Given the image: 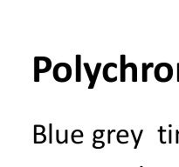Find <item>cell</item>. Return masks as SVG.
I'll return each mask as SVG.
<instances>
[{
	"label": "cell",
	"mask_w": 179,
	"mask_h": 167,
	"mask_svg": "<svg viewBox=\"0 0 179 167\" xmlns=\"http://www.w3.org/2000/svg\"><path fill=\"white\" fill-rule=\"evenodd\" d=\"M154 76L158 82L167 83L173 77V67L168 63H159L155 66Z\"/></svg>",
	"instance_id": "1"
},
{
	"label": "cell",
	"mask_w": 179,
	"mask_h": 167,
	"mask_svg": "<svg viewBox=\"0 0 179 167\" xmlns=\"http://www.w3.org/2000/svg\"><path fill=\"white\" fill-rule=\"evenodd\" d=\"M73 74L72 67L67 63H59L53 67V79L57 82L65 83L71 79Z\"/></svg>",
	"instance_id": "2"
},
{
	"label": "cell",
	"mask_w": 179,
	"mask_h": 167,
	"mask_svg": "<svg viewBox=\"0 0 179 167\" xmlns=\"http://www.w3.org/2000/svg\"><path fill=\"white\" fill-rule=\"evenodd\" d=\"M52 68V61L47 57H35L34 58V81H39V75L48 72Z\"/></svg>",
	"instance_id": "3"
},
{
	"label": "cell",
	"mask_w": 179,
	"mask_h": 167,
	"mask_svg": "<svg viewBox=\"0 0 179 167\" xmlns=\"http://www.w3.org/2000/svg\"><path fill=\"white\" fill-rule=\"evenodd\" d=\"M114 67H118V65L115 63H108V64L105 65L104 68H103L102 76H103V79H105L107 82L113 83V82H116L118 79L117 76H114L111 73V70H113Z\"/></svg>",
	"instance_id": "4"
},
{
	"label": "cell",
	"mask_w": 179,
	"mask_h": 167,
	"mask_svg": "<svg viewBox=\"0 0 179 167\" xmlns=\"http://www.w3.org/2000/svg\"><path fill=\"white\" fill-rule=\"evenodd\" d=\"M81 55L75 56V69H76V77L75 81L80 82L81 81Z\"/></svg>",
	"instance_id": "5"
},
{
	"label": "cell",
	"mask_w": 179,
	"mask_h": 167,
	"mask_svg": "<svg viewBox=\"0 0 179 167\" xmlns=\"http://www.w3.org/2000/svg\"><path fill=\"white\" fill-rule=\"evenodd\" d=\"M126 56L122 54L121 55V82L126 81Z\"/></svg>",
	"instance_id": "6"
},
{
	"label": "cell",
	"mask_w": 179,
	"mask_h": 167,
	"mask_svg": "<svg viewBox=\"0 0 179 167\" xmlns=\"http://www.w3.org/2000/svg\"><path fill=\"white\" fill-rule=\"evenodd\" d=\"M142 82L148 81V71L149 70L154 68V63H142Z\"/></svg>",
	"instance_id": "7"
},
{
	"label": "cell",
	"mask_w": 179,
	"mask_h": 167,
	"mask_svg": "<svg viewBox=\"0 0 179 167\" xmlns=\"http://www.w3.org/2000/svg\"><path fill=\"white\" fill-rule=\"evenodd\" d=\"M128 68H131L132 70V81L133 82H137V66L135 63H128L125 69L127 70Z\"/></svg>",
	"instance_id": "8"
},
{
	"label": "cell",
	"mask_w": 179,
	"mask_h": 167,
	"mask_svg": "<svg viewBox=\"0 0 179 167\" xmlns=\"http://www.w3.org/2000/svg\"><path fill=\"white\" fill-rule=\"evenodd\" d=\"M101 63H97L96 65H95V69H94V80H93L92 83L89 84L88 85V89H93L94 87L95 84H96L97 78H98V75H99V72H100V70H101Z\"/></svg>",
	"instance_id": "9"
},
{
	"label": "cell",
	"mask_w": 179,
	"mask_h": 167,
	"mask_svg": "<svg viewBox=\"0 0 179 167\" xmlns=\"http://www.w3.org/2000/svg\"><path fill=\"white\" fill-rule=\"evenodd\" d=\"M46 128L44 125H34V138L37 137L39 135L45 134Z\"/></svg>",
	"instance_id": "10"
},
{
	"label": "cell",
	"mask_w": 179,
	"mask_h": 167,
	"mask_svg": "<svg viewBox=\"0 0 179 167\" xmlns=\"http://www.w3.org/2000/svg\"><path fill=\"white\" fill-rule=\"evenodd\" d=\"M142 132H143V130L140 131V132H139V136H138V138L136 139V137H135V133L134 130L133 129L131 130V134H132V136H133V139L135 140V146H134V149H137L138 144H139V143H140V139H141V138H142Z\"/></svg>",
	"instance_id": "11"
},
{
	"label": "cell",
	"mask_w": 179,
	"mask_h": 167,
	"mask_svg": "<svg viewBox=\"0 0 179 167\" xmlns=\"http://www.w3.org/2000/svg\"><path fill=\"white\" fill-rule=\"evenodd\" d=\"M84 68L86 69L87 77H88V79H89L90 83H92L93 80H94V73L91 71V68H90L89 64L88 63H84Z\"/></svg>",
	"instance_id": "12"
},
{
	"label": "cell",
	"mask_w": 179,
	"mask_h": 167,
	"mask_svg": "<svg viewBox=\"0 0 179 167\" xmlns=\"http://www.w3.org/2000/svg\"><path fill=\"white\" fill-rule=\"evenodd\" d=\"M121 138H129V132H127L126 130H120L116 135V139H117V142L119 144H122Z\"/></svg>",
	"instance_id": "13"
},
{
	"label": "cell",
	"mask_w": 179,
	"mask_h": 167,
	"mask_svg": "<svg viewBox=\"0 0 179 167\" xmlns=\"http://www.w3.org/2000/svg\"><path fill=\"white\" fill-rule=\"evenodd\" d=\"M93 147L94 149H102L105 147V143L101 140H97L95 139H93Z\"/></svg>",
	"instance_id": "14"
},
{
	"label": "cell",
	"mask_w": 179,
	"mask_h": 167,
	"mask_svg": "<svg viewBox=\"0 0 179 167\" xmlns=\"http://www.w3.org/2000/svg\"><path fill=\"white\" fill-rule=\"evenodd\" d=\"M83 137H84V134H83V131L81 130H74L71 134V139H75L76 138L82 139Z\"/></svg>",
	"instance_id": "15"
},
{
	"label": "cell",
	"mask_w": 179,
	"mask_h": 167,
	"mask_svg": "<svg viewBox=\"0 0 179 167\" xmlns=\"http://www.w3.org/2000/svg\"><path fill=\"white\" fill-rule=\"evenodd\" d=\"M105 130H95L94 131V139H101L104 136Z\"/></svg>",
	"instance_id": "16"
},
{
	"label": "cell",
	"mask_w": 179,
	"mask_h": 167,
	"mask_svg": "<svg viewBox=\"0 0 179 167\" xmlns=\"http://www.w3.org/2000/svg\"><path fill=\"white\" fill-rule=\"evenodd\" d=\"M166 130H163V127L161 125L160 128H159V132H160V143L161 144H166L167 142H166L165 140L163 139V132L165 131Z\"/></svg>",
	"instance_id": "17"
},
{
	"label": "cell",
	"mask_w": 179,
	"mask_h": 167,
	"mask_svg": "<svg viewBox=\"0 0 179 167\" xmlns=\"http://www.w3.org/2000/svg\"><path fill=\"white\" fill-rule=\"evenodd\" d=\"M52 134H53V125H52V124H49V143H50V144L53 143Z\"/></svg>",
	"instance_id": "18"
},
{
	"label": "cell",
	"mask_w": 179,
	"mask_h": 167,
	"mask_svg": "<svg viewBox=\"0 0 179 167\" xmlns=\"http://www.w3.org/2000/svg\"><path fill=\"white\" fill-rule=\"evenodd\" d=\"M115 130H108V144H111V134L115 132Z\"/></svg>",
	"instance_id": "19"
},
{
	"label": "cell",
	"mask_w": 179,
	"mask_h": 167,
	"mask_svg": "<svg viewBox=\"0 0 179 167\" xmlns=\"http://www.w3.org/2000/svg\"><path fill=\"white\" fill-rule=\"evenodd\" d=\"M168 135H169V141H168V143H169V144H171V143H172V139H171V136H172V131L171 130L168 131Z\"/></svg>",
	"instance_id": "20"
},
{
	"label": "cell",
	"mask_w": 179,
	"mask_h": 167,
	"mask_svg": "<svg viewBox=\"0 0 179 167\" xmlns=\"http://www.w3.org/2000/svg\"><path fill=\"white\" fill-rule=\"evenodd\" d=\"M177 82H179V63L177 64Z\"/></svg>",
	"instance_id": "21"
},
{
	"label": "cell",
	"mask_w": 179,
	"mask_h": 167,
	"mask_svg": "<svg viewBox=\"0 0 179 167\" xmlns=\"http://www.w3.org/2000/svg\"><path fill=\"white\" fill-rule=\"evenodd\" d=\"M140 167H142V166H140Z\"/></svg>",
	"instance_id": "22"
}]
</instances>
